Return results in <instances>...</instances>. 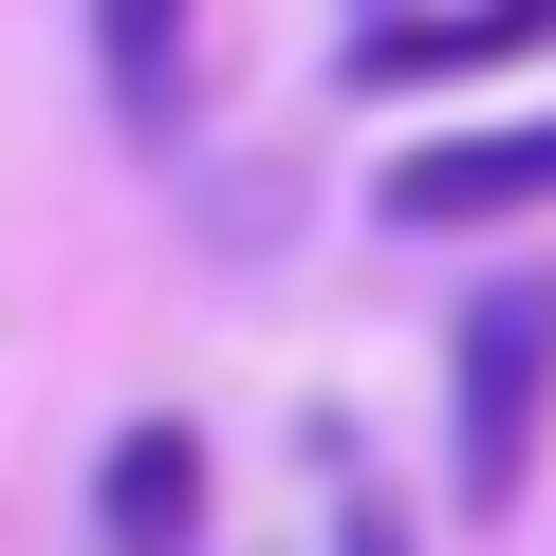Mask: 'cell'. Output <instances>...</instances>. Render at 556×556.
<instances>
[{"label": "cell", "mask_w": 556, "mask_h": 556, "mask_svg": "<svg viewBox=\"0 0 556 556\" xmlns=\"http://www.w3.org/2000/svg\"><path fill=\"white\" fill-rule=\"evenodd\" d=\"M538 427H556V260L482 278V298L445 316V501L464 519H519Z\"/></svg>", "instance_id": "obj_1"}, {"label": "cell", "mask_w": 556, "mask_h": 556, "mask_svg": "<svg viewBox=\"0 0 556 556\" xmlns=\"http://www.w3.org/2000/svg\"><path fill=\"white\" fill-rule=\"evenodd\" d=\"M519 204H556V112L427 130V149H390V186H371V223H408V241H464V223H519Z\"/></svg>", "instance_id": "obj_2"}, {"label": "cell", "mask_w": 556, "mask_h": 556, "mask_svg": "<svg viewBox=\"0 0 556 556\" xmlns=\"http://www.w3.org/2000/svg\"><path fill=\"white\" fill-rule=\"evenodd\" d=\"M501 56H556V0H464V20H353V93H427V75H501Z\"/></svg>", "instance_id": "obj_3"}, {"label": "cell", "mask_w": 556, "mask_h": 556, "mask_svg": "<svg viewBox=\"0 0 556 556\" xmlns=\"http://www.w3.org/2000/svg\"><path fill=\"white\" fill-rule=\"evenodd\" d=\"M93 519H112V556H186L204 538V427H130L93 464Z\"/></svg>", "instance_id": "obj_4"}, {"label": "cell", "mask_w": 556, "mask_h": 556, "mask_svg": "<svg viewBox=\"0 0 556 556\" xmlns=\"http://www.w3.org/2000/svg\"><path fill=\"white\" fill-rule=\"evenodd\" d=\"M93 93L130 130H186V0H93Z\"/></svg>", "instance_id": "obj_5"}, {"label": "cell", "mask_w": 556, "mask_h": 556, "mask_svg": "<svg viewBox=\"0 0 556 556\" xmlns=\"http://www.w3.org/2000/svg\"><path fill=\"white\" fill-rule=\"evenodd\" d=\"M316 556H427V538H408L390 482H334V538H316Z\"/></svg>", "instance_id": "obj_6"}, {"label": "cell", "mask_w": 556, "mask_h": 556, "mask_svg": "<svg viewBox=\"0 0 556 556\" xmlns=\"http://www.w3.org/2000/svg\"><path fill=\"white\" fill-rule=\"evenodd\" d=\"M371 20H408V0H371Z\"/></svg>", "instance_id": "obj_7"}]
</instances>
